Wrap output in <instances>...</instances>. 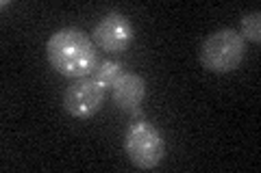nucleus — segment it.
<instances>
[{
  "instance_id": "obj_1",
  "label": "nucleus",
  "mask_w": 261,
  "mask_h": 173,
  "mask_svg": "<svg viewBox=\"0 0 261 173\" xmlns=\"http://www.w3.org/2000/svg\"><path fill=\"white\" fill-rule=\"evenodd\" d=\"M46 56L57 74L65 78L92 76L98 65L96 44L81 28H61L46 41Z\"/></svg>"
},
{
  "instance_id": "obj_2",
  "label": "nucleus",
  "mask_w": 261,
  "mask_h": 173,
  "mask_svg": "<svg viewBox=\"0 0 261 173\" xmlns=\"http://www.w3.org/2000/svg\"><path fill=\"white\" fill-rule=\"evenodd\" d=\"M246 54V41L235 28L216 30L202 41L198 61L211 74H228L240 67Z\"/></svg>"
},
{
  "instance_id": "obj_3",
  "label": "nucleus",
  "mask_w": 261,
  "mask_h": 173,
  "mask_svg": "<svg viewBox=\"0 0 261 173\" xmlns=\"http://www.w3.org/2000/svg\"><path fill=\"white\" fill-rule=\"evenodd\" d=\"M124 152L130 164L137 169L150 171L159 167V162L166 156V143L157 128L148 121H135L126 128L124 134Z\"/></svg>"
},
{
  "instance_id": "obj_4",
  "label": "nucleus",
  "mask_w": 261,
  "mask_h": 173,
  "mask_svg": "<svg viewBox=\"0 0 261 173\" xmlns=\"http://www.w3.org/2000/svg\"><path fill=\"white\" fill-rule=\"evenodd\" d=\"M107 91L92 76L76 78L63 93V109L76 119H92L102 109Z\"/></svg>"
},
{
  "instance_id": "obj_5",
  "label": "nucleus",
  "mask_w": 261,
  "mask_h": 173,
  "mask_svg": "<svg viewBox=\"0 0 261 173\" xmlns=\"http://www.w3.org/2000/svg\"><path fill=\"white\" fill-rule=\"evenodd\" d=\"M135 39V28L128 18L118 11L107 13L92 30V41L102 52H124Z\"/></svg>"
},
{
  "instance_id": "obj_6",
  "label": "nucleus",
  "mask_w": 261,
  "mask_h": 173,
  "mask_svg": "<svg viewBox=\"0 0 261 173\" xmlns=\"http://www.w3.org/2000/svg\"><path fill=\"white\" fill-rule=\"evenodd\" d=\"M113 104L122 111H137L146 97V80L133 72H122L111 87Z\"/></svg>"
},
{
  "instance_id": "obj_7",
  "label": "nucleus",
  "mask_w": 261,
  "mask_h": 173,
  "mask_svg": "<svg viewBox=\"0 0 261 173\" xmlns=\"http://www.w3.org/2000/svg\"><path fill=\"white\" fill-rule=\"evenodd\" d=\"M120 74H122L120 63H116V61H102V63L96 65V70L92 72V78L105 89V91H111L113 82L118 80Z\"/></svg>"
},
{
  "instance_id": "obj_8",
  "label": "nucleus",
  "mask_w": 261,
  "mask_h": 173,
  "mask_svg": "<svg viewBox=\"0 0 261 173\" xmlns=\"http://www.w3.org/2000/svg\"><path fill=\"white\" fill-rule=\"evenodd\" d=\"M244 41H252V44H259L261 41V13H248L242 18V28L238 30Z\"/></svg>"
}]
</instances>
